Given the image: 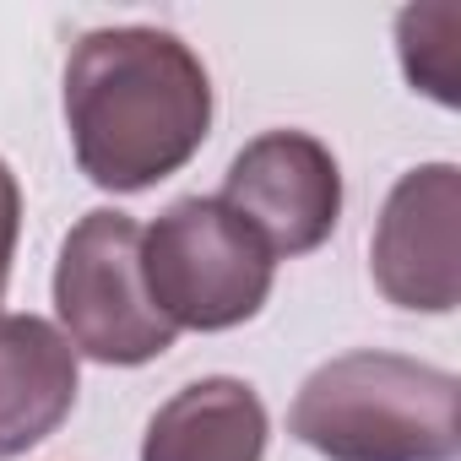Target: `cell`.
Returning <instances> with one entry per match:
<instances>
[{
    "mask_svg": "<svg viewBox=\"0 0 461 461\" xmlns=\"http://www.w3.org/2000/svg\"><path fill=\"white\" fill-rule=\"evenodd\" d=\"M66 131L77 168L114 195L179 174L212 136V77L168 28H93L66 55Z\"/></svg>",
    "mask_w": 461,
    "mask_h": 461,
    "instance_id": "1",
    "label": "cell"
},
{
    "mask_svg": "<svg viewBox=\"0 0 461 461\" xmlns=\"http://www.w3.org/2000/svg\"><path fill=\"white\" fill-rule=\"evenodd\" d=\"M288 434L326 461H456L461 380L439 364L358 348L299 385Z\"/></svg>",
    "mask_w": 461,
    "mask_h": 461,
    "instance_id": "2",
    "label": "cell"
},
{
    "mask_svg": "<svg viewBox=\"0 0 461 461\" xmlns=\"http://www.w3.org/2000/svg\"><path fill=\"white\" fill-rule=\"evenodd\" d=\"M141 272L174 331H234L267 310L277 261L217 195H179L141 228Z\"/></svg>",
    "mask_w": 461,
    "mask_h": 461,
    "instance_id": "3",
    "label": "cell"
},
{
    "mask_svg": "<svg viewBox=\"0 0 461 461\" xmlns=\"http://www.w3.org/2000/svg\"><path fill=\"white\" fill-rule=\"evenodd\" d=\"M55 315L77 358L109 364V369H136L152 364L174 348V326L147 294L141 272V222L93 206L60 245L55 261Z\"/></svg>",
    "mask_w": 461,
    "mask_h": 461,
    "instance_id": "4",
    "label": "cell"
},
{
    "mask_svg": "<svg viewBox=\"0 0 461 461\" xmlns=\"http://www.w3.org/2000/svg\"><path fill=\"white\" fill-rule=\"evenodd\" d=\"M217 201L240 222H250L272 261H299L337 234L342 168L331 147L310 131H261L234 152Z\"/></svg>",
    "mask_w": 461,
    "mask_h": 461,
    "instance_id": "5",
    "label": "cell"
},
{
    "mask_svg": "<svg viewBox=\"0 0 461 461\" xmlns=\"http://www.w3.org/2000/svg\"><path fill=\"white\" fill-rule=\"evenodd\" d=\"M375 288L396 310L450 315L461 304V168L418 163L407 168L369 234Z\"/></svg>",
    "mask_w": 461,
    "mask_h": 461,
    "instance_id": "6",
    "label": "cell"
},
{
    "mask_svg": "<svg viewBox=\"0 0 461 461\" xmlns=\"http://www.w3.org/2000/svg\"><path fill=\"white\" fill-rule=\"evenodd\" d=\"M82 391V358L44 315H0V461L50 439Z\"/></svg>",
    "mask_w": 461,
    "mask_h": 461,
    "instance_id": "7",
    "label": "cell"
},
{
    "mask_svg": "<svg viewBox=\"0 0 461 461\" xmlns=\"http://www.w3.org/2000/svg\"><path fill=\"white\" fill-rule=\"evenodd\" d=\"M272 439L267 402L250 380L206 375L179 385L141 434V461H261Z\"/></svg>",
    "mask_w": 461,
    "mask_h": 461,
    "instance_id": "8",
    "label": "cell"
},
{
    "mask_svg": "<svg viewBox=\"0 0 461 461\" xmlns=\"http://www.w3.org/2000/svg\"><path fill=\"white\" fill-rule=\"evenodd\" d=\"M396 55L412 93L434 98L439 109L461 104V6L429 0V6L396 12Z\"/></svg>",
    "mask_w": 461,
    "mask_h": 461,
    "instance_id": "9",
    "label": "cell"
},
{
    "mask_svg": "<svg viewBox=\"0 0 461 461\" xmlns=\"http://www.w3.org/2000/svg\"><path fill=\"white\" fill-rule=\"evenodd\" d=\"M17 240H23V185H17L12 163L0 158V299H6V283H12Z\"/></svg>",
    "mask_w": 461,
    "mask_h": 461,
    "instance_id": "10",
    "label": "cell"
}]
</instances>
